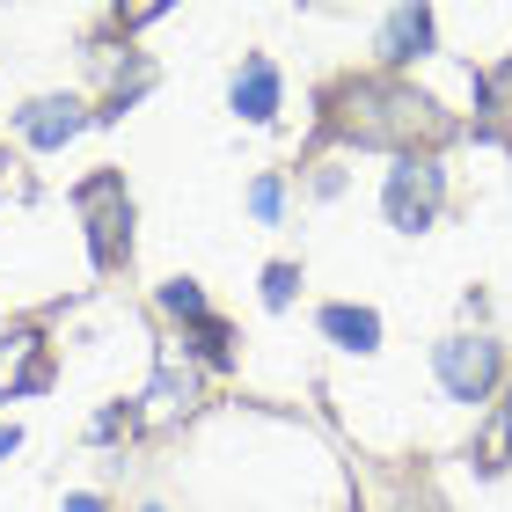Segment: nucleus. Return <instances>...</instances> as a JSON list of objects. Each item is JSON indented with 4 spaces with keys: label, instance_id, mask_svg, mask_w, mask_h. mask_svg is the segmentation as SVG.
I'll use <instances>...</instances> for the list:
<instances>
[{
    "label": "nucleus",
    "instance_id": "1",
    "mask_svg": "<svg viewBox=\"0 0 512 512\" xmlns=\"http://www.w3.org/2000/svg\"><path fill=\"white\" fill-rule=\"evenodd\" d=\"M344 103H352V118H344V125H352L366 147H381V139H410V132L432 125V103L410 96V88H388V81H359Z\"/></svg>",
    "mask_w": 512,
    "mask_h": 512
},
{
    "label": "nucleus",
    "instance_id": "2",
    "mask_svg": "<svg viewBox=\"0 0 512 512\" xmlns=\"http://www.w3.org/2000/svg\"><path fill=\"white\" fill-rule=\"evenodd\" d=\"M74 205H81V220H88V256L110 271L125 256V242H132V198H125V176L118 169H96L74 191Z\"/></svg>",
    "mask_w": 512,
    "mask_h": 512
},
{
    "label": "nucleus",
    "instance_id": "3",
    "mask_svg": "<svg viewBox=\"0 0 512 512\" xmlns=\"http://www.w3.org/2000/svg\"><path fill=\"white\" fill-rule=\"evenodd\" d=\"M439 198H447V176H439V161L403 154V161L388 169V191H381L388 227H403V235H425V227L439 220Z\"/></svg>",
    "mask_w": 512,
    "mask_h": 512
},
{
    "label": "nucleus",
    "instance_id": "4",
    "mask_svg": "<svg viewBox=\"0 0 512 512\" xmlns=\"http://www.w3.org/2000/svg\"><path fill=\"white\" fill-rule=\"evenodd\" d=\"M432 366H439V381H447V395L454 403H483V395L498 388V344L491 337H447L432 352Z\"/></svg>",
    "mask_w": 512,
    "mask_h": 512
},
{
    "label": "nucleus",
    "instance_id": "5",
    "mask_svg": "<svg viewBox=\"0 0 512 512\" xmlns=\"http://www.w3.org/2000/svg\"><path fill=\"white\" fill-rule=\"evenodd\" d=\"M15 125H22V139H30V147L52 154V147H66V139H74V132L88 125V110H81V103H66V96H37Z\"/></svg>",
    "mask_w": 512,
    "mask_h": 512
},
{
    "label": "nucleus",
    "instance_id": "6",
    "mask_svg": "<svg viewBox=\"0 0 512 512\" xmlns=\"http://www.w3.org/2000/svg\"><path fill=\"white\" fill-rule=\"evenodd\" d=\"M52 381V359H44V344L30 330H15L8 344H0V395H30Z\"/></svg>",
    "mask_w": 512,
    "mask_h": 512
},
{
    "label": "nucleus",
    "instance_id": "7",
    "mask_svg": "<svg viewBox=\"0 0 512 512\" xmlns=\"http://www.w3.org/2000/svg\"><path fill=\"white\" fill-rule=\"evenodd\" d=\"M191 359L176 352V344H161V374H154V395H147V410L154 417H176V410H191Z\"/></svg>",
    "mask_w": 512,
    "mask_h": 512
},
{
    "label": "nucleus",
    "instance_id": "8",
    "mask_svg": "<svg viewBox=\"0 0 512 512\" xmlns=\"http://www.w3.org/2000/svg\"><path fill=\"white\" fill-rule=\"evenodd\" d=\"M235 110L249 125H264L271 110H278V74H271V59H249L242 74H235Z\"/></svg>",
    "mask_w": 512,
    "mask_h": 512
},
{
    "label": "nucleus",
    "instance_id": "9",
    "mask_svg": "<svg viewBox=\"0 0 512 512\" xmlns=\"http://www.w3.org/2000/svg\"><path fill=\"white\" fill-rule=\"evenodd\" d=\"M425 44H432V15H425V8H395V15H388V30H381V59L403 66V59L425 52Z\"/></svg>",
    "mask_w": 512,
    "mask_h": 512
},
{
    "label": "nucleus",
    "instance_id": "10",
    "mask_svg": "<svg viewBox=\"0 0 512 512\" xmlns=\"http://www.w3.org/2000/svg\"><path fill=\"white\" fill-rule=\"evenodd\" d=\"M322 330H330L344 352H374L381 344V315L374 308H322Z\"/></svg>",
    "mask_w": 512,
    "mask_h": 512
},
{
    "label": "nucleus",
    "instance_id": "11",
    "mask_svg": "<svg viewBox=\"0 0 512 512\" xmlns=\"http://www.w3.org/2000/svg\"><path fill=\"white\" fill-rule=\"evenodd\" d=\"M512 461V395L491 410V425H483V439H476V476H498Z\"/></svg>",
    "mask_w": 512,
    "mask_h": 512
},
{
    "label": "nucleus",
    "instance_id": "12",
    "mask_svg": "<svg viewBox=\"0 0 512 512\" xmlns=\"http://www.w3.org/2000/svg\"><path fill=\"white\" fill-rule=\"evenodd\" d=\"M161 308L183 315V322H205V293H198V278H169V286H161Z\"/></svg>",
    "mask_w": 512,
    "mask_h": 512
},
{
    "label": "nucleus",
    "instance_id": "13",
    "mask_svg": "<svg viewBox=\"0 0 512 512\" xmlns=\"http://www.w3.org/2000/svg\"><path fill=\"white\" fill-rule=\"evenodd\" d=\"M293 286H300V271H293V264H271V271H264V300H271V308H286Z\"/></svg>",
    "mask_w": 512,
    "mask_h": 512
},
{
    "label": "nucleus",
    "instance_id": "14",
    "mask_svg": "<svg viewBox=\"0 0 512 512\" xmlns=\"http://www.w3.org/2000/svg\"><path fill=\"white\" fill-rule=\"evenodd\" d=\"M198 344H205V359H213V366H227V359H235V352H227V330H220L213 315L198 322Z\"/></svg>",
    "mask_w": 512,
    "mask_h": 512
},
{
    "label": "nucleus",
    "instance_id": "15",
    "mask_svg": "<svg viewBox=\"0 0 512 512\" xmlns=\"http://www.w3.org/2000/svg\"><path fill=\"white\" fill-rule=\"evenodd\" d=\"M278 198H286V191H278V183L264 176V183H256V191H249V205H256V220H278Z\"/></svg>",
    "mask_w": 512,
    "mask_h": 512
},
{
    "label": "nucleus",
    "instance_id": "16",
    "mask_svg": "<svg viewBox=\"0 0 512 512\" xmlns=\"http://www.w3.org/2000/svg\"><path fill=\"white\" fill-rule=\"evenodd\" d=\"M66 512H103L96 498H66Z\"/></svg>",
    "mask_w": 512,
    "mask_h": 512
},
{
    "label": "nucleus",
    "instance_id": "17",
    "mask_svg": "<svg viewBox=\"0 0 512 512\" xmlns=\"http://www.w3.org/2000/svg\"><path fill=\"white\" fill-rule=\"evenodd\" d=\"M8 169H15V161H8V154H0V191H15V176H8Z\"/></svg>",
    "mask_w": 512,
    "mask_h": 512
}]
</instances>
